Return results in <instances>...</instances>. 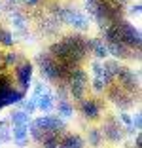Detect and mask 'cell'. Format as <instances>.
Instances as JSON below:
<instances>
[{
    "label": "cell",
    "mask_w": 142,
    "mask_h": 148,
    "mask_svg": "<svg viewBox=\"0 0 142 148\" xmlns=\"http://www.w3.org/2000/svg\"><path fill=\"white\" fill-rule=\"evenodd\" d=\"M15 78H17L19 89L27 91L29 86H30V78H32V63H29V61L23 59V61L17 65V69H15Z\"/></svg>",
    "instance_id": "52a82bcc"
},
{
    "label": "cell",
    "mask_w": 142,
    "mask_h": 148,
    "mask_svg": "<svg viewBox=\"0 0 142 148\" xmlns=\"http://www.w3.org/2000/svg\"><path fill=\"white\" fill-rule=\"evenodd\" d=\"M72 114H74V106L70 105L66 99H61L59 103H57V116L59 118H65L66 120V118H70Z\"/></svg>",
    "instance_id": "2e32d148"
},
{
    "label": "cell",
    "mask_w": 142,
    "mask_h": 148,
    "mask_svg": "<svg viewBox=\"0 0 142 148\" xmlns=\"http://www.w3.org/2000/svg\"><path fill=\"white\" fill-rule=\"evenodd\" d=\"M19 106H21L19 110L27 112L29 116H32V114H34V110H36V103L32 99H23V101H19Z\"/></svg>",
    "instance_id": "44dd1931"
},
{
    "label": "cell",
    "mask_w": 142,
    "mask_h": 148,
    "mask_svg": "<svg viewBox=\"0 0 142 148\" xmlns=\"http://www.w3.org/2000/svg\"><path fill=\"white\" fill-rule=\"evenodd\" d=\"M131 127H133L134 133H138V131H140V127H142V118H140V114H134L133 122H131Z\"/></svg>",
    "instance_id": "4316f807"
},
{
    "label": "cell",
    "mask_w": 142,
    "mask_h": 148,
    "mask_svg": "<svg viewBox=\"0 0 142 148\" xmlns=\"http://www.w3.org/2000/svg\"><path fill=\"white\" fill-rule=\"evenodd\" d=\"M21 61H23V59L19 57V53H15V51H10V53H4V55H2V63H4V66H17Z\"/></svg>",
    "instance_id": "d6986e66"
},
{
    "label": "cell",
    "mask_w": 142,
    "mask_h": 148,
    "mask_svg": "<svg viewBox=\"0 0 142 148\" xmlns=\"http://www.w3.org/2000/svg\"><path fill=\"white\" fill-rule=\"evenodd\" d=\"M12 23H13V27L19 31V34H21V32H25V29H27V17L23 15V13L12 12Z\"/></svg>",
    "instance_id": "e0dca14e"
},
{
    "label": "cell",
    "mask_w": 142,
    "mask_h": 148,
    "mask_svg": "<svg viewBox=\"0 0 142 148\" xmlns=\"http://www.w3.org/2000/svg\"><path fill=\"white\" fill-rule=\"evenodd\" d=\"M42 27H44V31H46L47 34H53V32L59 31V21H57L55 17H53V19H46Z\"/></svg>",
    "instance_id": "7402d4cb"
},
{
    "label": "cell",
    "mask_w": 142,
    "mask_h": 148,
    "mask_svg": "<svg viewBox=\"0 0 142 148\" xmlns=\"http://www.w3.org/2000/svg\"><path fill=\"white\" fill-rule=\"evenodd\" d=\"M25 2H27V4H29V6H36V4H38V2H40V0H25Z\"/></svg>",
    "instance_id": "4dcf8cb0"
},
{
    "label": "cell",
    "mask_w": 142,
    "mask_h": 148,
    "mask_svg": "<svg viewBox=\"0 0 142 148\" xmlns=\"http://www.w3.org/2000/svg\"><path fill=\"white\" fill-rule=\"evenodd\" d=\"M61 148H83V139L76 133H66V135H61L59 140Z\"/></svg>",
    "instance_id": "8fae6325"
},
{
    "label": "cell",
    "mask_w": 142,
    "mask_h": 148,
    "mask_svg": "<svg viewBox=\"0 0 142 148\" xmlns=\"http://www.w3.org/2000/svg\"><path fill=\"white\" fill-rule=\"evenodd\" d=\"M80 110L87 120H97L100 116L102 105L99 103V99H82L80 101Z\"/></svg>",
    "instance_id": "ba28073f"
},
{
    "label": "cell",
    "mask_w": 142,
    "mask_h": 148,
    "mask_svg": "<svg viewBox=\"0 0 142 148\" xmlns=\"http://www.w3.org/2000/svg\"><path fill=\"white\" fill-rule=\"evenodd\" d=\"M61 21L68 23L76 31H85V29H89V19H87L82 12H78V10H74V8H65V13H63V19H61Z\"/></svg>",
    "instance_id": "277c9868"
},
{
    "label": "cell",
    "mask_w": 142,
    "mask_h": 148,
    "mask_svg": "<svg viewBox=\"0 0 142 148\" xmlns=\"http://www.w3.org/2000/svg\"><path fill=\"white\" fill-rule=\"evenodd\" d=\"M10 140H12L10 120H0V143H10Z\"/></svg>",
    "instance_id": "ac0fdd59"
},
{
    "label": "cell",
    "mask_w": 142,
    "mask_h": 148,
    "mask_svg": "<svg viewBox=\"0 0 142 148\" xmlns=\"http://www.w3.org/2000/svg\"><path fill=\"white\" fill-rule=\"evenodd\" d=\"M0 10H2V4H0Z\"/></svg>",
    "instance_id": "d6a6232c"
},
{
    "label": "cell",
    "mask_w": 142,
    "mask_h": 148,
    "mask_svg": "<svg viewBox=\"0 0 142 148\" xmlns=\"http://www.w3.org/2000/svg\"><path fill=\"white\" fill-rule=\"evenodd\" d=\"M34 125L42 131H63L65 129V120L59 116H53V114H46V116H40L38 120H34Z\"/></svg>",
    "instance_id": "5b68a950"
},
{
    "label": "cell",
    "mask_w": 142,
    "mask_h": 148,
    "mask_svg": "<svg viewBox=\"0 0 142 148\" xmlns=\"http://www.w3.org/2000/svg\"><path fill=\"white\" fill-rule=\"evenodd\" d=\"M66 87L70 89V95L74 97L76 101H82L83 95H85L87 89V74L83 69H74L72 74L68 76V82H66Z\"/></svg>",
    "instance_id": "6da1fadb"
},
{
    "label": "cell",
    "mask_w": 142,
    "mask_h": 148,
    "mask_svg": "<svg viewBox=\"0 0 142 148\" xmlns=\"http://www.w3.org/2000/svg\"><path fill=\"white\" fill-rule=\"evenodd\" d=\"M46 93H49V87H47L46 84L38 82L34 86V95H32V97H40V95H46Z\"/></svg>",
    "instance_id": "d4e9b609"
},
{
    "label": "cell",
    "mask_w": 142,
    "mask_h": 148,
    "mask_svg": "<svg viewBox=\"0 0 142 148\" xmlns=\"http://www.w3.org/2000/svg\"><path fill=\"white\" fill-rule=\"evenodd\" d=\"M117 120H121V122H123V123H127V125H129V127H131V122H133V118H131L129 114H125V112L121 114V116L117 118Z\"/></svg>",
    "instance_id": "83f0119b"
},
{
    "label": "cell",
    "mask_w": 142,
    "mask_h": 148,
    "mask_svg": "<svg viewBox=\"0 0 142 148\" xmlns=\"http://www.w3.org/2000/svg\"><path fill=\"white\" fill-rule=\"evenodd\" d=\"M108 46V53L117 59H125V57H131V48L129 46H125L123 42H110L106 44Z\"/></svg>",
    "instance_id": "7c38bea8"
},
{
    "label": "cell",
    "mask_w": 142,
    "mask_h": 148,
    "mask_svg": "<svg viewBox=\"0 0 142 148\" xmlns=\"http://www.w3.org/2000/svg\"><path fill=\"white\" fill-rule=\"evenodd\" d=\"M30 122H32L30 116L27 112H23V110H13L10 114V123H13V125H29Z\"/></svg>",
    "instance_id": "9a60e30c"
},
{
    "label": "cell",
    "mask_w": 142,
    "mask_h": 148,
    "mask_svg": "<svg viewBox=\"0 0 142 148\" xmlns=\"http://www.w3.org/2000/svg\"><path fill=\"white\" fill-rule=\"evenodd\" d=\"M142 146V137L137 133V139H134V148H140Z\"/></svg>",
    "instance_id": "f1b7e54d"
},
{
    "label": "cell",
    "mask_w": 142,
    "mask_h": 148,
    "mask_svg": "<svg viewBox=\"0 0 142 148\" xmlns=\"http://www.w3.org/2000/svg\"><path fill=\"white\" fill-rule=\"evenodd\" d=\"M117 29H119V42H123L125 46H129V48L140 49L142 36H140V31H138V29H134L129 21H123V19L117 21Z\"/></svg>",
    "instance_id": "7a4b0ae2"
},
{
    "label": "cell",
    "mask_w": 142,
    "mask_h": 148,
    "mask_svg": "<svg viewBox=\"0 0 142 148\" xmlns=\"http://www.w3.org/2000/svg\"><path fill=\"white\" fill-rule=\"evenodd\" d=\"M13 34L10 31H4V29H0V44H4V46H13Z\"/></svg>",
    "instance_id": "cb8c5ba5"
},
{
    "label": "cell",
    "mask_w": 142,
    "mask_h": 148,
    "mask_svg": "<svg viewBox=\"0 0 142 148\" xmlns=\"http://www.w3.org/2000/svg\"><path fill=\"white\" fill-rule=\"evenodd\" d=\"M102 66L106 69V72H108V74H112L114 78L117 76V72H119V69H121V65H119L117 61H104V63H102Z\"/></svg>",
    "instance_id": "603a6c76"
},
{
    "label": "cell",
    "mask_w": 142,
    "mask_h": 148,
    "mask_svg": "<svg viewBox=\"0 0 142 148\" xmlns=\"http://www.w3.org/2000/svg\"><path fill=\"white\" fill-rule=\"evenodd\" d=\"M87 139H89V144L91 146H100V143H102V131H99V129H89V133H87Z\"/></svg>",
    "instance_id": "ffe728a7"
},
{
    "label": "cell",
    "mask_w": 142,
    "mask_h": 148,
    "mask_svg": "<svg viewBox=\"0 0 142 148\" xmlns=\"http://www.w3.org/2000/svg\"><path fill=\"white\" fill-rule=\"evenodd\" d=\"M106 87H108V84L104 82L102 78H95L93 80V89H95V91H104Z\"/></svg>",
    "instance_id": "484cf974"
},
{
    "label": "cell",
    "mask_w": 142,
    "mask_h": 148,
    "mask_svg": "<svg viewBox=\"0 0 142 148\" xmlns=\"http://www.w3.org/2000/svg\"><path fill=\"white\" fill-rule=\"evenodd\" d=\"M102 137H106L110 143H119L123 139V127H121L119 120L117 118H108L106 122H104V133Z\"/></svg>",
    "instance_id": "8992f818"
},
{
    "label": "cell",
    "mask_w": 142,
    "mask_h": 148,
    "mask_svg": "<svg viewBox=\"0 0 142 148\" xmlns=\"http://www.w3.org/2000/svg\"><path fill=\"white\" fill-rule=\"evenodd\" d=\"M13 2H17V0H13Z\"/></svg>",
    "instance_id": "836d02e7"
},
{
    "label": "cell",
    "mask_w": 142,
    "mask_h": 148,
    "mask_svg": "<svg viewBox=\"0 0 142 148\" xmlns=\"http://www.w3.org/2000/svg\"><path fill=\"white\" fill-rule=\"evenodd\" d=\"M36 63H38L40 70H42V76L49 82H59V66H57V59L49 53H38L36 57Z\"/></svg>",
    "instance_id": "3957f363"
},
{
    "label": "cell",
    "mask_w": 142,
    "mask_h": 148,
    "mask_svg": "<svg viewBox=\"0 0 142 148\" xmlns=\"http://www.w3.org/2000/svg\"><path fill=\"white\" fill-rule=\"evenodd\" d=\"M12 139L15 140L17 148H25V144L29 143V125H13Z\"/></svg>",
    "instance_id": "9c48e42d"
},
{
    "label": "cell",
    "mask_w": 142,
    "mask_h": 148,
    "mask_svg": "<svg viewBox=\"0 0 142 148\" xmlns=\"http://www.w3.org/2000/svg\"><path fill=\"white\" fill-rule=\"evenodd\" d=\"M32 101L36 103V108H40L42 112H49V110L55 106V95L51 91L46 93V95H40V97H32Z\"/></svg>",
    "instance_id": "30bf717a"
},
{
    "label": "cell",
    "mask_w": 142,
    "mask_h": 148,
    "mask_svg": "<svg viewBox=\"0 0 142 148\" xmlns=\"http://www.w3.org/2000/svg\"><path fill=\"white\" fill-rule=\"evenodd\" d=\"M91 51H93V55L97 57L99 61H100V59H104V61H106L108 55H110V53H108V46L102 42V40H97V38H93V44H91Z\"/></svg>",
    "instance_id": "5bb4252c"
},
{
    "label": "cell",
    "mask_w": 142,
    "mask_h": 148,
    "mask_svg": "<svg viewBox=\"0 0 142 148\" xmlns=\"http://www.w3.org/2000/svg\"><path fill=\"white\" fill-rule=\"evenodd\" d=\"M25 99V91L23 89H10L8 93H6L4 97H2V105L8 106V105H19V101Z\"/></svg>",
    "instance_id": "4fadbf2b"
},
{
    "label": "cell",
    "mask_w": 142,
    "mask_h": 148,
    "mask_svg": "<svg viewBox=\"0 0 142 148\" xmlns=\"http://www.w3.org/2000/svg\"><path fill=\"white\" fill-rule=\"evenodd\" d=\"M131 13H134V15H138V13H140V4L133 6V8H131Z\"/></svg>",
    "instance_id": "f546056e"
},
{
    "label": "cell",
    "mask_w": 142,
    "mask_h": 148,
    "mask_svg": "<svg viewBox=\"0 0 142 148\" xmlns=\"http://www.w3.org/2000/svg\"><path fill=\"white\" fill-rule=\"evenodd\" d=\"M2 108H4V105H2V103H0V110H2Z\"/></svg>",
    "instance_id": "1f68e13d"
}]
</instances>
